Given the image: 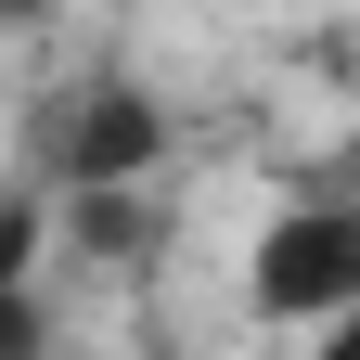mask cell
Segmentation results:
<instances>
[{
    "mask_svg": "<svg viewBox=\"0 0 360 360\" xmlns=\"http://www.w3.org/2000/svg\"><path fill=\"white\" fill-rule=\"evenodd\" d=\"M155 142H167V129H155V103H142V90H90V116H77V155H65V180H77V193H116L129 167H155Z\"/></svg>",
    "mask_w": 360,
    "mask_h": 360,
    "instance_id": "cell-2",
    "label": "cell"
},
{
    "mask_svg": "<svg viewBox=\"0 0 360 360\" xmlns=\"http://www.w3.org/2000/svg\"><path fill=\"white\" fill-rule=\"evenodd\" d=\"M309 360H360V309H335V322H322V347H309Z\"/></svg>",
    "mask_w": 360,
    "mask_h": 360,
    "instance_id": "cell-4",
    "label": "cell"
},
{
    "mask_svg": "<svg viewBox=\"0 0 360 360\" xmlns=\"http://www.w3.org/2000/svg\"><path fill=\"white\" fill-rule=\"evenodd\" d=\"M0 360H39V296H26V206H0Z\"/></svg>",
    "mask_w": 360,
    "mask_h": 360,
    "instance_id": "cell-3",
    "label": "cell"
},
{
    "mask_svg": "<svg viewBox=\"0 0 360 360\" xmlns=\"http://www.w3.org/2000/svg\"><path fill=\"white\" fill-rule=\"evenodd\" d=\"M245 309L257 322H335V309H360V193L270 206V232L245 257Z\"/></svg>",
    "mask_w": 360,
    "mask_h": 360,
    "instance_id": "cell-1",
    "label": "cell"
}]
</instances>
